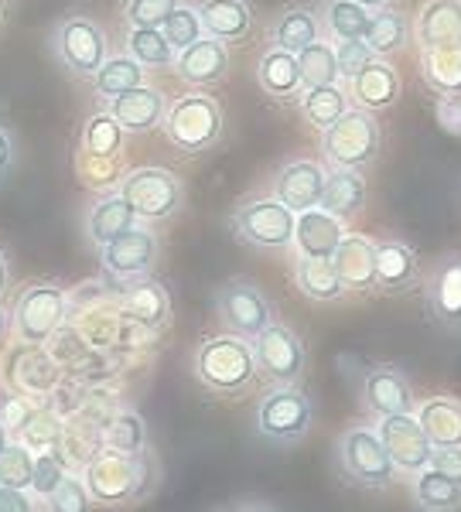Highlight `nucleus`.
<instances>
[{
	"mask_svg": "<svg viewBox=\"0 0 461 512\" xmlns=\"http://www.w3.org/2000/svg\"><path fill=\"white\" fill-rule=\"evenodd\" d=\"M82 482L93 499V506L103 509H130L151 499L161 485V461L151 451L141 454H120V451H100L86 461Z\"/></svg>",
	"mask_w": 461,
	"mask_h": 512,
	"instance_id": "nucleus-1",
	"label": "nucleus"
},
{
	"mask_svg": "<svg viewBox=\"0 0 461 512\" xmlns=\"http://www.w3.org/2000/svg\"><path fill=\"white\" fill-rule=\"evenodd\" d=\"M195 379L216 396H243L253 390L260 369L253 345L240 335H209L192 355Z\"/></svg>",
	"mask_w": 461,
	"mask_h": 512,
	"instance_id": "nucleus-2",
	"label": "nucleus"
},
{
	"mask_svg": "<svg viewBox=\"0 0 461 512\" xmlns=\"http://www.w3.org/2000/svg\"><path fill=\"white\" fill-rule=\"evenodd\" d=\"M123 144H127V130L106 110L93 113L82 130V147L76 154L79 178L86 181L93 192H113L123 178Z\"/></svg>",
	"mask_w": 461,
	"mask_h": 512,
	"instance_id": "nucleus-3",
	"label": "nucleus"
},
{
	"mask_svg": "<svg viewBox=\"0 0 461 512\" xmlns=\"http://www.w3.org/2000/svg\"><path fill=\"white\" fill-rule=\"evenodd\" d=\"M253 427L267 444L274 448H294L315 427V403L301 390V383L291 386H270L257 403Z\"/></svg>",
	"mask_w": 461,
	"mask_h": 512,
	"instance_id": "nucleus-4",
	"label": "nucleus"
},
{
	"mask_svg": "<svg viewBox=\"0 0 461 512\" xmlns=\"http://www.w3.org/2000/svg\"><path fill=\"white\" fill-rule=\"evenodd\" d=\"M383 147V130L376 113L362 110V106H349L332 127L321 130V154L332 168H352L366 171L373 168Z\"/></svg>",
	"mask_w": 461,
	"mask_h": 512,
	"instance_id": "nucleus-5",
	"label": "nucleus"
},
{
	"mask_svg": "<svg viewBox=\"0 0 461 512\" xmlns=\"http://www.w3.org/2000/svg\"><path fill=\"white\" fill-rule=\"evenodd\" d=\"M335 468H339L342 482L356 485L362 492H386L397 482V468H393L376 427H349L335 441Z\"/></svg>",
	"mask_w": 461,
	"mask_h": 512,
	"instance_id": "nucleus-6",
	"label": "nucleus"
},
{
	"mask_svg": "<svg viewBox=\"0 0 461 512\" xmlns=\"http://www.w3.org/2000/svg\"><path fill=\"white\" fill-rule=\"evenodd\" d=\"M161 127L178 151L202 154L212 144H219L222 137V106L216 96L192 89V93L178 96L175 103H168Z\"/></svg>",
	"mask_w": 461,
	"mask_h": 512,
	"instance_id": "nucleus-7",
	"label": "nucleus"
},
{
	"mask_svg": "<svg viewBox=\"0 0 461 512\" xmlns=\"http://www.w3.org/2000/svg\"><path fill=\"white\" fill-rule=\"evenodd\" d=\"M294 212L277 198H243L229 216L233 236L263 253H284L294 243Z\"/></svg>",
	"mask_w": 461,
	"mask_h": 512,
	"instance_id": "nucleus-8",
	"label": "nucleus"
},
{
	"mask_svg": "<svg viewBox=\"0 0 461 512\" xmlns=\"http://www.w3.org/2000/svg\"><path fill=\"white\" fill-rule=\"evenodd\" d=\"M69 318V294L52 280L24 287L14 304V335L21 345H45Z\"/></svg>",
	"mask_w": 461,
	"mask_h": 512,
	"instance_id": "nucleus-9",
	"label": "nucleus"
},
{
	"mask_svg": "<svg viewBox=\"0 0 461 512\" xmlns=\"http://www.w3.org/2000/svg\"><path fill=\"white\" fill-rule=\"evenodd\" d=\"M117 192L127 198L137 219L164 222L178 216L185 205V185L168 168H134L120 178Z\"/></svg>",
	"mask_w": 461,
	"mask_h": 512,
	"instance_id": "nucleus-10",
	"label": "nucleus"
},
{
	"mask_svg": "<svg viewBox=\"0 0 461 512\" xmlns=\"http://www.w3.org/2000/svg\"><path fill=\"white\" fill-rule=\"evenodd\" d=\"M52 52L69 76L93 79L96 69L110 59V41H106V31L93 18L72 14L52 31Z\"/></svg>",
	"mask_w": 461,
	"mask_h": 512,
	"instance_id": "nucleus-11",
	"label": "nucleus"
},
{
	"mask_svg": "<svg viewBox=\"0 0 461 512\" xmlns=\"http://www.w3.org/2000/svg\"><path fill=\"white\" fill-rule=\"evenodd\" d=\"M253 355H257V369L270 386H291L301 383L304 369H308V349L304 338L284 321H270L263 332L253 338Z\"/></svg>",
	"mask_w": 461,
	"mask_h": 512,
	"instance_id": "nucleus-12",
	"label": "nucleus"
},
{
	"mask_svg": "<svg viewBox=\"0 0 461 512\" xmlns=\"http://www.w3.org/2000/svg\"><path fill=\"white\" fill-rule=\"evenodd\" d=\"M216 315L229 335H240L246 342H253L274 321V304H270V297L253 280L233 277L226 284H219Z\"/></svg>",
	"mask_w": 461,
	"mask_h": 512,
	"instance_id": "nucleus-13",
	"label": "nucleus"
},
{
	"mask_svg": "<svg viewBox=\"0 0 461 512\" xmlns=\"http://www.w3.org/2000/svg\"><path fill=\"white\" fill-rule=\"evenodd\" d=\"M100 260H103V270L113 280L134 284V280L154 274V267H158V260H161V239L154 229L134 226L113 239V243L100 246Z\"/></svg>",
	"mask_w": 461,
	"mask_h": 512,
	"instance_id": "nucleus-14",
	"label": "nucleus"
},
{
	"mask_svg": "<svg viewBox=\"0 0 461 512\" xmlns=\"http://www.w3.org/2000/svg\"><path fill=\"white\" fill-rule=\"evenodd\" d=\"M376 434H380L386 454H390L397 475H410L424 472L431 465L434 444L427 441V434L421 431L414 414H397V417H380L376 424Z\"/></svg>",
	"mask_w": 461,
	"mask_h": 512,
	"instance_id": "nucleus-15",
	"label": "nucleus"
},
{
	"mask_svg": "<svg viewBox=\"0 0 461 512\" xmlns=\"http://www.w3.org/2000/svg\"><path fill=\"white\" fill-rule=\"evenodd\" d=\"M427 315L448 332H461V253H444L424 274Z\"/></svg>",
	"mask_w": 461,
	"mask_h": 512,
	"instance_id": "nucleus-16",
	"label": "nucleus"
},
{
	"mask_svg": "<svg viewBox=\"0 0 461 512\" xmlns=\"http://www.w3.org/2000/svg\"><path fill=\"white\" fill-rule=\"evenodd\" d=\"M359 400L373 417L414 414V386L397 366H369L359 383Z\"/></svg>",
	"mask_w": 461,
	"mask_h": 512,
	"instance_id": "nucleus-17",
	"label": "nucleus"
},
{
	"mask_svg": "<svg viewBox=\"0 0 461 512\" xmlns=\"http://www.w3.org/2000/svg\"><path fill=\"white\" fill-rule=\"evenodd\" d=\"M424 284L421 256L403 239H383L376 243V287L380 294H410Z\"/></svg>",
	"mask_w": 461,
	"mask_h": 512,
	"instance_id": "nucleus-18",
	"label": "nucleus"
},
{
	"mask_svg": "<svg viewBox=\"0 0 461 512\" xmlns=\"http://www.w3.org/2000/svg\"><path fill=\"white\" fill-rule=\"evenodd\" d=\"M171 69L178 72L181 82H188L192 89H209L216 82L226 79L229 72V48L226 41L202 35L199 41H192L188 48L175 52V65Z\"/></svg>",
	"mask_w": 461,
	"mask_h": 512,
	"instance_id": "nucleus-19",
	"label": "nucleus"
},
{
	"mask_svg": "<svg viewBox=\"0 0 461 512\" xmlns=\"http://www.w3.org/2000/svg\"><path fill=\"white\" fill-rule=\"evenodd\" d=\"M321 188H325V168L308 158L287 161L274 175V198L284 202L294 216H298V212H308V209H318Z\"/></svg>",
	"mask_w": 461,
	"mask_h": 512,
	"instance_id": "nucleus-20",
	"label": "nucleus"
},
{
	"mask_svg": "<svg viewBox=\"0 0 461 512\" xmlns=\"http://www.w3.org/2000/svg\"><path fill=\"white\" fill-rule=\"evenodd\" d=\"M332 267L339 274L345 294H362L376 287V243L369 236L345 233L332 253Z\"/></svg>",
	"mask_w": 461,
	"mask_h": 512,
	"instance_id": "nucleus-21",
	"label": "nucleus"
},
{
	"mask_svg": "<svg viewBox=\"0 0 461 512\" xmlns=\"http://www.w3.org/2000/svg\"><path fill=\"white\" fill-rule=\"evenodd\" d=\"M106 113L120 123L127 134H147V130L161 127L164 113H168V99L154 86H137L117 99H106Z\"/></svg>",
	"mask_w": 461,
	"mask_h": 512,
	"instance_id": "nucleus-22",
	"label": "nucleus"
},
{
	"mask_svg": "<svg viewBox=\"0 0 461 512\" xmlns=\"http://www.w3.org/2000/svg\"><path fill=\"white\" fill-rule=\"evenodd\" d=\"M349 93L362 106V110H369V113L390 110V106H397V99L403 93L400 72L393 69L390 62L373 59V62L362 65L356 76L349 79Z\"/></svg>",
	"mask_w": 461,
	"mask_h": 512,
	"instance_id": "nucleus-23",
	"label": "nucleus"
},
{
	"mask_svg": "<svg viewBox=\"0 0 461 512\" xmlns=\"http://www.w3.org/2000/svg\"><path fill=\"white\" fill-rule=\"evenodd\" d=\"M414 38L424 48H458L461 45V0H427L417 11Z\"/></svg>",
	"mask_w": 461,
	"mask_h": 512,
	"instance_id": "nucleus-24",
	"label": "nucleus"
},
{
	"mask_svg": "<svg viewBox=\"0 0 461 512\" xmlns=\"http://www.w3.org/2000/svg\"><path fill=\"white\" fill-rule=\"evenodd\" d=\"M123 315L134 325H141L144 332H161L171 321V291L161 280L141 277L130 284L127 297H123Z\"/></svg>",
	"mask_w": 461,
	"mask_h": 512,
	"instance_id": "nucleus-25",
	"label": "nucleus"
},
{
	"mask_svg": "<svg viewBox=\"0 0 461 512\" xmlns=\"http://www.w3.org/2000/svg\"><path fill=\"white\" fill-rule=\"evenodd\" d=\"M345 226L342 219H335L332 212L325 209H308L298 212L294 219V250L298 256H321V260H332L335 246L342 243Z\"/></svg>",
	"mask_w": 461,
	"mask_h": 512,
	"instance_id": "nucleus-26",
	"label": "nucleus"
},
{
	"mask_svg": "<svg viewBox=\"0 0 461 512\" xmlns=\"http://www.w3.org/2000/svg\"><path fill=\"white\" fill-rule=\"evenodd\" d=\"M195 14L202 21V31L219 41H243L253 28V11L246 0H199Z\"/></svg>",
	"mask_w": 461,
	"mask_h": 512,
	"instance_id": "nucleus-27",
	"label": "nucleus"
},
{
	"mask_svg": "<svg viewBox=\"0 0 461 512\" xmlns=\"http://www.w3.org/2000/svg\"><path fill=\"white\" fill-rule=\"evenodd\" d=\"M134 226H137V212L130 209V202L120 192H103L86 216V236L96 250L106 243H113V239L123 236Z\"/></svg>",
	"mask_w": 461,
	"mask_h": 512,
	"instance_id": "nucleus-28",
	"label": "nucleus"
},
{
	"mask_svg": "<svg viewBox=\"0 0 461 512\" xmlns=\"http://www.w3.org/2000/svg\"><path fill=\"white\" fill-rule=\"evenodd\" d=\"M366 178L362 171H352V168H332L325 171V188H321V202L318 209L332 212L335 219H356L366 205Z\"/></svg>",
	"mask_w": 461,
	"mask_h": 512,
	"instance_id": "nucleus-29",
	"label": "nucleus"
},
{
	"mask_svg": "<svg viewBox=\"0 0 461 512\" xmlns=\"http://www.w3.org/2000/svg\"><path fill=\"white\" fill-rule=\"evenodd\" d=\"M414 417L434 448H461V400L455 396H431L414 407Z\"/></svg>",
	"mask_w": 461,
	"mask_h": 512,
	"instance_id": "nucleus-30",
	"label": "nucleus"
},
{
	"mask_svg": "<svg viewBox=\"0 0 461 512\" xmlns=\"http://www.w3.org/2000/svg\"><path fill=\"white\" fill-rule=\"evenodd\" d=\"M410 35H414V28H410V18L400 7H376L362 41L373 48L376 59H393L410 45Z\"/></svg>",
	"mask_w": 461,
	"mask_h": 512,
	"instance_id": "nucleus-31",
	"label": "nucleus"
},
{
	"mask_svg": "<svg viewBox=\"0 0 461 512\" xmlns=\"http://www.w3.org/2000/svg\"><path fill=\"white\" fill-rule=\"evenodd\" d=\"M294 287L315 304H339L345 297V287L335 274L332 260H321V256H298L294 260Z\"/></svg>",
	"mask_w": 461,
	"mask_h": 512,
	"instance_id": "nucleus-32",
	"label": "nucleus"
},
{
	"mask_svg": "<svg viewBox=\"0 0 461 512\" xmlns=\"http://www.w3.org/2000/svg\"><path fill=\"white\" fill-rule=\"evenodd\" d=\"M318 38H321V21H318V14L304 4L284 7L274 18V24H270V41H274V48H284V52H294V55Z\"/></svg>",
	"mask_w": 461,
	"mask_h": 512,
	"instance_id": "nucleus-33",
	"label": "nucleus"
},
{
	"mask_svg": "<svg viewBox=\"0 0 461 512\" xmlns=\"http://www.w3.org/2000/svg\"><path fill=\"white\" fill-rule=\"evenodd\" d=\"M257 82L267 96L274 99H298L301 89V72H298V55L284 52V48H270L263 52L257 65Z\"/></svg>",
	"mask_w": 461,
	"mask_h": 512,
	"instance_id": "nucleus-34",
	"label": "nucleus"
},
{
	"mask_svg": "<svg viewBox=\"0 0 461 512\" xmlns=\"http://www.w3.org/2000/svg\"><path fill=\"white\" fill-rule=\"evenodd\" d=\"M14 393H48L59 383V366L52 355L41 352V345H28L21 355H14Z\"/></svg>",
	"mask_w": 461,
	"mask_h": 512,
	"instance_id": "nucleus-35",
	"label": "nucleus"
},
{
	"mask_svg": "<svg viewBox=\"0 0 461 512\" xmlns=\"http://www.w3.org/2000/svg\"><path fill=\"white\" fill-rule=\"evenodd\" d=\"M421 79L434 96H461V45L458 48H424Z\"/></svg>",
	"mask_w": 461,
	"mask_h": 512,
	"instance_id": "nucleus-36",
	"label": "nucleus"
},
{
	"mask_svg": "<svg viewBox=\"0 0 461 512\" xmlns=\"http://www.w3.org/2000/svg\"><path fill=\"white\" fill-rule=\"evenodd\" d=\"M414 502L421 512H461V485L434 468H424L414 475Z\"/></svg>",
	"mask_w": 461,
	"mask_h": 512,
	"instance_id": "nucleus-37",
	"label": "nucleus"
},
{
	"mask_svg": "<svg viewBox=\"0 0 461 512\" xmlns=\"http://www.w3.org/2000/svg\"><path fill=\"white\" fill-rule=\"evenodd\" d=\"M298 103H301V117L308 120L315 130H325V127H332L345 110H349V93H345L339 82H332V86L304 89V93L298 96Z\"/></svg>",
	"mask_w": 461,
	"mask_h": 512,
	"instance_id": "nucleus-38",
	"label": "nucleus"
},
{
	"mask_svg": "<svg viewBox=\"0 0 461 512\" xmlns=\"http://www.w3.org/2000/svg\"><path fill=\"white\" fill-rule=\"evenodd\" d=\"M137 86H144V65L134 62L130 55H113V59H106L93 76V89L100 99H117Z\"/></svg>",
	"mask_w": 461,
	"mask_h": 512,
	"instance_id": "nucleus-39",
	"label": "nucleus"
},
{
	"mask_svg": "<svg viewBox=\"0 0 461 512\" xmlns=\"http://www.w3.org/2000/svg\"><path fill=\"white\" fill-rule=\"evenodd\" d=\"M100 444L106 451H120V454L147 451V427L141 414H134V410H117V414L103 424Z\"/></svg>",
	"mask_w": 461,
	"mask_h": 512,
	"instance_id": "nucleus-40",
	"label": "nucleus"
},
{
	"mask_svg": "<svg viewBox=\"0 0 461 512\" xmlns=\"http://www.w3.org/2000/svg\"><path fill=\"white\" fill-rule=\"evenodd\" d=\"M298 72H301V89H315V86H332V82H342L332 41L318 38V41H311L308 48H301V52H298Z\"/></svg>",
	"mask_w": 461,
	"mask_h": 512,
	"instance_id": "nucleus-41",
	"label": "nucleus"
},
{
	"mask_svg": "<svg viewBox=\"0 0 461 512\" xmlns=\"http://www.w3.org/2000/svg\"><path fill=\"white\" fill-rule=\"evenodd\" d=\"M369 18H373V11L356 4V0H328L321 24H325L332 41H349V38H366Z\"/></svg>",
	"mask_w": 461,
	"mask_h": 512,
	"instance_id": "nucleus-42",
	"label": "nucleus"
},
{
	"mask_svg": "<svg viewBox=\"0 0 461 512\" xmlns=\"http://www.w3.org/2000/svg\"><path fill=\"white\" fill-rule=\"evenodd\" d=\"M127 55L134 62H141L144 69H171L175 65V48L168 45L161 28H130Z\"/></svg>",
	"mask_w": 461,
	"mask_h": 512,
	"instance_id": "nucleus-43",
	"label": "nucleus"
},
{
	"mask_svg": "<svg viewBox=\"0 0 461 512\" xmlns=\"http://www.w3.org/2000/svg\"><path fill=\"white\" fill-rule=\"evenodd\" d=\"M18 441L28 451H55L62 444V417L55 410H31L18 427Z\"/></svg>",
	"mask_w": 461,
	"mask_h": 512,
	"instance_id": "nucleus-44",
	"label": "nucleus"
},
{
	"mask_svg": "<svg viewBox=\"0 0 461 512\" xmlns=\"http://www.w3.org/2000/svg\"><path fill=\"white\" fill-rule=\"evenodd\" d=\"M31 472H35V451H28L21 441H11L4 451H0V485L28 489Z\"/></svg>",
	"mask_w": 461,
	"mask_h": 512,
	"instance_id": "nucleus-45",
	"label": "nucleus"
},
{
	"mask_svg": "<svg viewBox=\"0 0 461 512\" xmlns=\"http://www.w3.org/2000/svg\"><path fill=\"white\" fill-rule=\"evenodd\" d=\"M161 31L175 52H181V48H188L192 41H199L205 35L199 14H195V7H188V4H178L175 11H171V18L161 24Z\"/></svg>",
	"mask_w": 461,
	"mask_h": 512,
	"instance_id": "nucleus-46",
	"label": "nucleus"
},
{
	"mask_svg": "<svg viewBox=\"0 0 461 512\" xmlns=\"http://www.w3.org/2000/svg\"><path fill=\"white\" fill-rule=\"evenodd\" d=\"M178 4L181 0H127L123 21H127V28H161Z\"/></svg>",
	"mask_w": 461,
	"mask_h": 512,
	"instance_id": "nucleus-47",
	"label": "nucleus"
},
{
	"mask_svg": "<svg viewBox=\"0 0 461 512\" xmlns=\"http://www.w3.org/2000/svg\"><path fill=\"white\" fill-rule=\"evenodd\" d=\"M65 475H69V472H65L59 454H55V451H41V454H35V472H31L28 492L38 495V499H48V495H52L62 485Z\"/></svg>",
	"mask_w": 461,
	"mask_h": 512,
	"instance_id": "nucleus-48",
	"label": "nucleus"
},
{
	"mask_svg": "<svg viewBox=\"0 0 461 512\" xmlns=\"http://www.w3.org/2000/svg\"><path fill=\"white\" fill-rule=\"evenodd\" d=\"M48 512H93V499L79 475H65L62 485L48 495Z\"/></svg>",
	"mask_w": 461,
	"mask_h": 512,
	"instance_id": "nucleus-49",
	"label": "nucleus"
},
{
	"mask_svg": "<svg viewBox=\"0 0 461 512\" xmlns=\"http://www.w3.org/2000/svg\"><path fill=\"white\" fill-rule=\"evenodd\" d=\"M373 48L362 38H349V41H335V62H339V76L342 82H349L366 62H373Z\"/></svg>",
	"mask_w": 461,
	"mask_h": 512,
	"instance_id": "nucleus-50",
	"label": "nucleus"
},
{
	"mask_svg": "<svg viewBox=\"0 0 461 512\" xmlns=\"http://www.w3.org/2000/svg\"><path fill=\"white\" fill-rule=\"evenodd\" d=\"M14 168H18V140H14L7 123H0V188L11 181Z\"/></svg>",
	"mask_w": 461,
	"mask_h": 512,
	"instance_id": "nucleus-51",
	"label": "nucleus"
},
{
	"mask_svg": "<svg viewBox=\"0 0 461 512\" xmlns=\"http://www.w3.org/2000/svg\"><path fill=\"white\" fill-rule=\"evenodd\" d=\"M427 468H434V472L455 478V482L461 485V448H434L431 465H427Z\"/></svg>",
	"mask_w": 461,
	"mask_h": 512,
	"instance_id": "nucleus-52",
	"label": "nucleus"
},
{
	"mask_svg": "<svg viewBox=\"0 0 461 512\" xmlns=\"http://www.w3.org/2000/svg\"><path fill=\"white\" fill-rule=\"evenodd\" d=\"M0 512H35V499H31L28 489L0 485Z\"/></svg>",
	"mask_w": 461,
	"mask_h": 512,
	"instance_id": "nucleus-53",
	"label": "nucleus"
},
{
	"mask_svg": "<svg viewBox=\"0 0 461 512\" xmlns=\"http://www.w3.org/2000/svg\"><path fill=\"white\" fill-rule=\"evenodd\" d=\"M31 410H35V407H28V403H24V393L7 396L4 407H0V420H4V427L11 431V427H21L24 424V417H28Z\"/></svg>",
	"mask_w": 461,
	"mask_h": 512,
	"instance_id": "nucleus-54",
	"label": "nucleus"
},
{
	"mask_svg": "<svg viewBox=\"0 0 461 512\" xmlns=\"http://www.w3.org/2000/svg\"><path fill=\"white\" fill-rule=\"evenodd\" d=\"M438 113H441V123L444 130H451V134L461 137V96H438Z\"/></svg>",
	"mask_w": 461,
	"mask_h": 512,
	"instance_id": "nucleus-55",
	"label": "nucleus"
},
{
	"mask_svg": "<svg viewBox=\"0 0 461 512\" xmlns=\"http://www.w3.org/2000/svg\"><path fill=\"white\" fill-rule=\"evenodd\" d=\"M219 512H281V509L267 499H236V502H229V506H222Z\"/></svg>",
	"mask_w": 461,
	"mask_h": 512,
	"instance_id": "nucleus-56",
	"label": "nucleus"
},
{
	"mask_svg": "<svg viewBox=\"0 0 461 512\" xmlns=\"http://www.w3.org/2000/svg\"><path fill=\"white\" fill-rule=\"evenodd\" d=\"M7 287H11V263H7L4 250H0V297L7 294Z\"/></svg>",
	"mask_w": 461,
	"mask_h": 512,
	"instance_id": "nucleus-57",
	"label": "nucleus"
},
{
	"mask_svg": "<svg viewBox=\"0 0 461 512\" xmlns=\"http://www.w3.org/2000/svg\"><path fill=\"white\" fill-rule=\"evenodd\" d=\"M7 325H11V318H7V308L0 304V342H4V335H7Z\"/></svg>",
	"mask_w": 461,
	"mask_h": 512,
	"instance_id": "nucleus-58",
	"label": "nucleus"
},
{
	"mask_svg": "<svg viewBox=\"0 0 461 512\" xmlns=\"http://www.w3.org/2000/svg\"><path fill=\"white\" fill-rule=\"evenodd\" d=\"M7 444H11V431H7V427H4V420H0V451H4Z\"/></svg>",
	"mask_w": 461,
	"mask_h": 512,
	"instance_id": "nucleus-59",
	"label": "nucleus"
},
{
	"mask_svg": "<svg viewBox=\"0 0 461 512\" xmlns=\"http://www.w3.org/2000/svg\"><path fill=\"white\" fill-rule=\"evenodd\" d=\"M356 4L369 7V11H376V7H386V4H390V0H356Z\"/></svg>",
	"mask_w": 461,
	"mask_h": 512,
	"instance_id": "nucleus-60",
	"label": "nucleus"
},
{
	"mask_svg": "<svg viewBox=\"0 0 461 512\" xmlns=\"http://www.w3.org/2000/svg\"><path fill=\"white\" fill-rule=\"evenodd\" d=\"M0 24H4V7H0Z\"/></svg>",
	"mask_w": 461,
	"mask_h": 512,
	"instance_id": "nucleus-61",
	"label": "nucleus"
}]
</instances>
